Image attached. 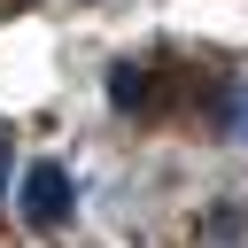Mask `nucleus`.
Listing matches in <instances>:
<instances>
[{"mask_svg": "<svg viewBox=\"0 0 248 248\" xmlns=\"http://www.w3.org/2000/svg\"><path fill=\"white\" fill-rule=\"evenodd\" d=\"M16 209H23L31 232H62V225H70V170H62V163H31Z\"/></svg>", "mask_w": 248, "mask_h": 248, "instance_id": "obj_1", "label": "nucleus"}, {"mask_svg": "<svg viewBox=\"0 0 248 248\" xmlns=\"http://www.w3.org/2000/svg\"><path fill=\"white\" fill-rule=\"evenodd\" d=\"M108 108L116 116H147L155 108V70L147 62H116L108 70Z\"/></svg>", "mask_w": 248, "mask_h": 248, "instance_id": "obj_2", "label": "nucleus"}, {"mask_svg": "<svg viewBox=\"0 0 248 248\" xmlns=\"http://www.w3.org/2000/svg\"><path fill=\"white\" fill-rule=\"evenodd\" d=\"M8 155H16V140H8V132H0V186H8Z\"/></svg>", "mask_w": 248, "mask_h": 248, "instance_id": "obj_3", "label": "nucleus"}]
</instances>
